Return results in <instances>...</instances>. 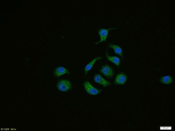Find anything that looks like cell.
<instances>
[{
    "mask_svg": "<svg viewBox=\"0 0 175 131\" xmlns=\"http://www.w3.org/2000/svg\"><path fill=\"white\" fill-rule=\"evenodd\" d=\"M94 79L95 82L98 83L100 85H102L104 87H107L111 85L110 83L105 79L100 74H96L94 76Z\"/></svg>",
    "mask_w": 175,
    "mask_h": 131,
    "instance_id": "4",
    "label": "cell"
},
{
    "mask_svg": "<svg viewBox=\"0 0 175 131\" xmlns=\"http://www.w3.org/2000/svg\"><path fill=\"white\" fill-rule=\"evenodd\" d=\"M101 72L109 78L113 77L114 75L113 69L107 64L103 65L101 68Z\"/></svg>",
    "mask_w": 175,
    "mask_h": 131,
    "instance_id": "3",
    "label": "cell"
},
{
    "mask_svg": "<svg viewBox=\"0 0 175 131\" xmlns=\"http://www.w3.org/2000/svg\"><path fill=\"white\" fill-rule=\"evenodd\" d=\"M127 76L123 73H120L117 75L116 78L115 79V83L117 84H125L126 82Z\"/></svg>",
    "mask_w": 175,
    "mask_h": 131,
    "instance_id": "6",
    "label": "cell"
},
{
    "mask_svg": "<svg viewBox=\"0 0 175 131\" xmlns=\"http://www.w3.org/2000/svg\"><path fill=\"white\" fill-rule=\"evenodd\" d=\"M84 88L87 92L91 95H96L99 94L102 91L101 89H98L94 87L88 81H86L84 83Z\"/></svg>",
    "mask_w": 175,
    "mask_h": 131,
    "instance_id": "2",
    "label": "cell"
},
{
    "mask_svg": "<svg viewBox=\"0 0 175 131\" xmlns=\"http://www.w3.org/2000/svg\"><path fill=\"white\" fill-rule=\"evenodd\" d=\"M54 74L57 77H60L63 75L69 74V72L63 67H59L55 70Z\"/></svg>",
    "mask_w": 175,
    "mask_h": 131,
    "instance_id": "7",
    "label": "cell"
},
{
    "mask_svg": "<svg viewBox=\"0 0 175 131\" xmlns=\"http://www.w3.org/2000/svg\"><path fill=\"white\" fill-rule=\"evenodd\" d=\"M107 58L109 61L112 62L113 63L115 64L118 67H120L121 62H120V59L118 57L110 56L109 54H107Z\"/></svg>",
    "mask_w": 175,
    "mask_h": 131,
    "instance_id": "10",
    "label": "cell"
},
{
    "mask_svg": "<svg viewBox=\"0 0 175 131\" xmlns=\"http://www.w3.org/2000/svg\"><path fill=\"white\" fill-rule=\"evenodd\" d=\"M173 80L170 76H165L161 78L160 82L162 83L165 84H171L173 83Z\"/></svg>",
    "mask_w": 175,
    "mask_h": 131,
    "instance_id": "11",
    "label": "cell"
},
{
    "mask_svg": "<svg viewBox=\"0 0 175 131\" xmlns=\"http://www.w3.org/2000/svg\"><path fill=\"white\" fill-rule=\"evenodd\" d=\"M57 87L61 91L67 92L71 89L72 86L70 81L66 80H62L57 83Z\"/></svg>",
    "mask_w": 175,
    "mask_h": 131,
    "instance_id": "1",
    "label": "cell"
},
{
    "mask_svg": "<svg viewBox=\"0 0 175 131\" xmlns=\"http://www.w3.org/2000/svg\"><path fill=\"white\" fill-rule=\"evenodd\" d=\"M102 57H96V58L94 59L92 61H91L87 65L86 67H85V73L87 74L88 72L92 69L93 67L94 66L95 63L96 62H97V61H98V60L101 59H102Z\"/></svg>",
    "mask_w": 175,
    "mask_h": 131,
    "instance_id": "8",
    "label": "cell"
},
{
    "mask_svg": "<svg viewBox=\"0 0 175 131\" xmlns=\"http://www.w3.org/2000/svg\"><path fill=\"white\" fill-rule=\"evenodd\" d=\"M109 47L113 49L116 54L120 55L122 57H123L122 49L120 47H119L118 45H116L114 44H110L109 45Z\"/></svg>",
    "mask_w": 175,
    "mask_h": 131,
    "instance_id": "9",
    "label": "cell"
},
{
    "mask_svg": "<svg viewBox=\"0 0 175 131\" xmlns=\"http://www.w3.org/2000/svg\"><path fill=\"white\" fill-rule=\"evenodd\" d=\"M99 29V35L101 37L100 41H99V42L96 43V44H100L103 42L105 41L107 39V37L108 36V34H109V31L110 29Z\"/></svg>",
    "mask_w": 175,
    "mask_h": 131,
    "instance_id": "5",
    "label": "cell"
}]
</instances>
